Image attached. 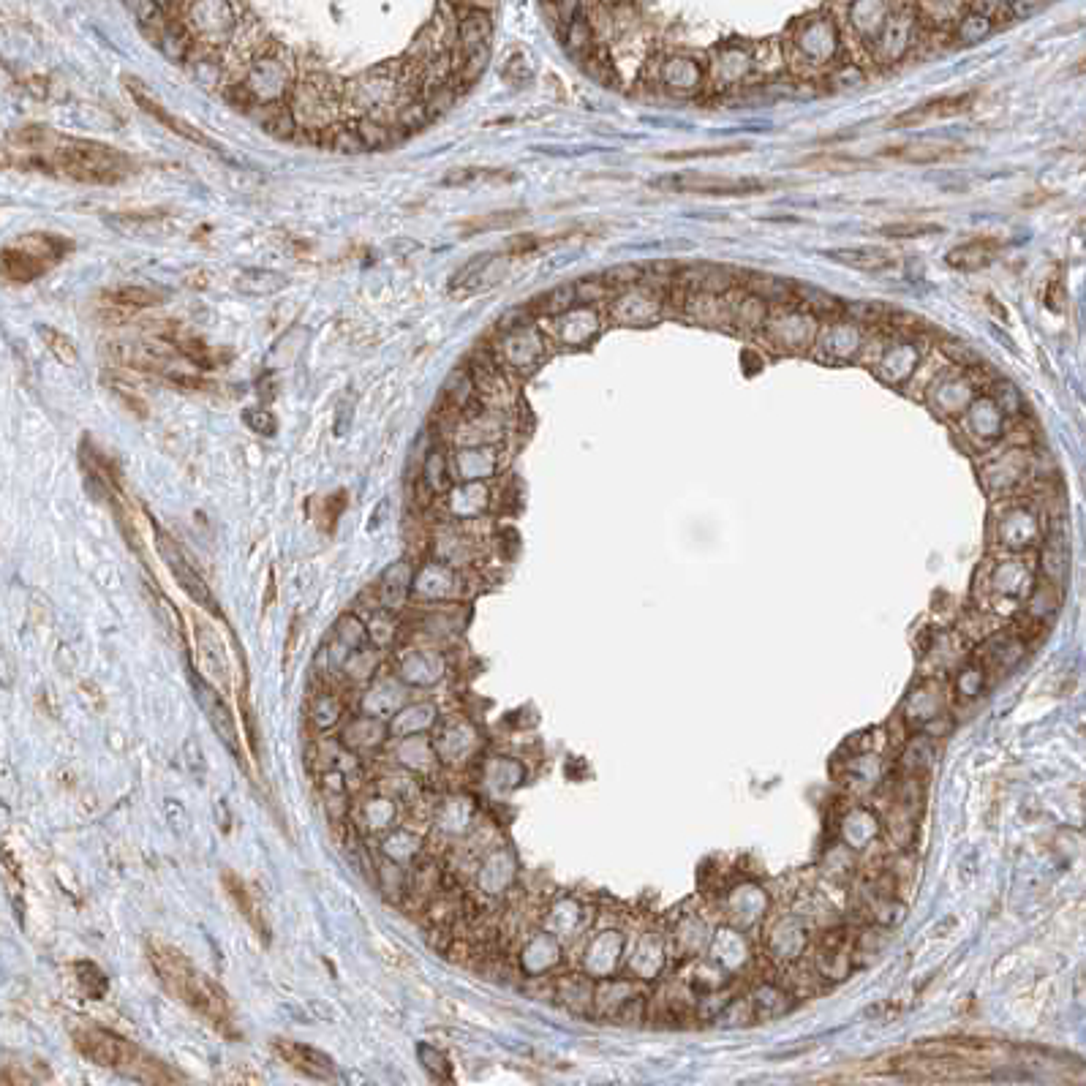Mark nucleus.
<instances>
[{"instance_id": "obj_1", "label": "nucleus", "mask_w": 1086, "mask_h": 1086, "mask_svg": "<svg viewBox=\"0 0 1086 1086\" xmlns=\"http://www.w3.org/2000/svg\"><path fill=\"white\" fill-rule=\"evenodd\" d=\"M1035 583L1038 575L1032 561H1027L1021 553H1008L980 569L975 583V607L994 621L1016 618L1024 613Z\"/></svg>"}, {"instance_id": "obj_2", "label": "nucleus", "mask_w": 1086, "mask_h": 1086, "mask_svg": "<svg viewBox=\"0 0 1086 1086\" xmlns=\"http://www.w3.org/2000/svg\"><path fill=\"white\" fill-rule=\"evenodd\" d=\"M150 961L156 967L158 978L164 980V986L175 997L183 999L188 1008H194L196 1013L210 1018L216 1027H224V1021H229V999L224 997V991L218 989L213 980L205 978L199 969L191 967L177 950L153 945Z\"/></svg>"}, {"instance_id": "obj_3", "label": "nucleus", "mask_w": 1086, "mask_h": 1086, "mask_svg": "<svg viewBox=\"0 0 1086 1086\" xmlns=\"http://www.w3.org/2000/svg\"><path fill=\"white\" fill-rule=\"evenodd\" d=\"M44 156L52 161L55 175L71 177L88 186L118 183L128 175V158L123 153L88 139L58 137Z\"/></svg>"}, {"instance_id": "obj_4", "label": "nucleus", "mask_w": 1086, "mask_h": 1086, "mask_svg": "<svg viewBox=\"0 0 1086 1086\" xmlns=\"http://www.w3.org/2000/svg\"><path fill=\"white\" fill-rule=\"evenodd\" d=\"M77 1048L98 1065L112 1067V1070H120V1073H128V1076H137L142 1081H172V1076L161 1073L164 1065H158L156 1059L147 1057L145 1051H139L134 1043H126L118 1035H109V1032H101V1029H85L82 1035H77Z\"/></svg>"}, {"instance_id": "obj_5", "label": "nucleus", "mask_w": 1086, "mask_h": 1086, "mask_svg": "<svg viewBox=\"0 0 1086 1086\" xmlns=\"http://www.w3.org/2000/svg\"><path fill=\"white\" fill-rule=\"evenodd\" d=\"M991 534H994L997 548L1005 553H1027L1046 539L1043 518L1038 509L1029 504H1008L994 518Z\"/></svg>"}, {"instance_id": "obj_6", "label": "nucleus", "mask_w": 1086, "mask_h": 1086, "mask_svg": "<svg viewBox=\"0 0 1086 1086\" xmlns=\"http://www.w3.org/2000/svg\"><path fill=\"white\" fill-rule=\"evenodd\" d=\"M156 548L158 553H161V558H164V564L169 567V572L175 575L177 586L183 588L196 605L207 607L210 613H218V602L213 599V591L207 588L202 575L191 567V561H188V556L183 553V548L177 545L175 539L169 537L167 531L156 529Z\"/></svg>"}, {"instance_id": "obj_7", "label": "nucleus", "mask_w": 1086, "mask_h": 1086, "mask_svg": "<svg viewBox=\"0 0 1086 1086\" xmlns=\"http://www.w3.org/2000/svg\"><path fill=\"white\" fill-rule=\"evenodd\" d=\"M126 88L131 90V96H134V101H137V107L142 109V112H147L150 118L158 120L161 126L169 128V131H175L177 137H183L188 139V142H194V145L199 147H207V150H216V142L213 139L207 137V134H202L199 128L194 126V123H186L183 118H177V115H172L169 109H164V104L158 101L150 90L139 82L137 77H126Z\"/></svg>"}, {"instance_id": "obj_8", "label": "nucleus", "mask_w": 1086, "mask_h": 1086, "mask_svg": "<svg viewBox=\"0 0 1086 1086\" xmlns=\"http://www.w3.org/2000/svg\"><path fill=\"white\" fill-rule=\"evenodd\" d=\"M191 684H194L196 700H199L202 711H205L207 719H210V727H213L218 738H221V744L232 752V757H237V763H243V752H240V741H237L235 716L229 711V705L221 700V695H218L213 686H207L199 676H194Z\"/></svg>"}, {"instance_id": "obj_9", "label": "nucleus", "mask_w": 1086, "mask_h": 1086, "mask_svg": "<svg viewBox=\"0 0 1086 1086\" xmlns=\"http://www.w3.org/2000/svg\"><path fill=\"white\" fill-rule=\"evenodd\" d=\"M659 186H676L673 191H695V194L711 196H746L763 194L771 191L763 180H730V177H705V175H684V177H665L659 180Z\"/></svg>"}, {"instance_id": "obj_10", "label": "nucleus", "mask_w": 1086, "mask_h": 1086, "mask_svg": "<svg viewBox=\"0 0 1086 1086\" xmlns=\"http://www.w3.org/2000/svg\"><path fill=\"white\" fill-rule=\"evenodd\" d=\"M493 349H496L501 365L512 371H531L542 360V338L526 324H518L515 330H509L499 346H493Z\"/></svg>"}, {"instance_id": "obj_11", "label": "nucleus", "mask_w": 1086, "mask_h": 1086, "mask_svg": "<svg viewBox=\"0 0 1086 1086\" xmlns=\"http://www.w3.org/2000/svg\"><path fill=\"white\" fill-rule=\"evenodd\" d=\"M275 1054L284 1059L286 1065H292L294 1070H300L305 1076L314 1078H335L338 1076V1067L324 1051L314 1046H305V1043H294V1040H275L273 1043Z\"/></svg>"}, {"instance_id": "obj_12", "label": "nucleus", "mask_w": 1086, "mask_h": 1086, "mask_svg": "<svg viewBox=\"0 0 1086 1086\" xmlns=\"http://www.w3.org/2000/svg\"><path fill=\"white\" fill-rule=\"evenodd\" d=\"M972 98H975L972 93H964V96L931 98V101L920 104V107H912V109H907V112L896 115V118H893V126H899V128L923 126V123H929V120L953 118V115H961V112H967V109L972 107Z\"/></svg>"}, {"instance_id": "obj_13", "label": "nucleus", "mask_w": 1086, "mask_h": 1086, "mask_svg": "<svg viewBox=\"0 0 1086 1086\" xmlns=\"http://www.w3.org/2000/svg\"><path fill=\"white\" fill-rule=\"evenodd\" d=\"M1029 477V460L1024 452H1008L1005 458H999L997 463H991L989 469L983 471V480L994 493H1013L1018 485H1024Z\"/></svg>"}, {"instance_id": "obj_14", "label": "nucleus", "mask_w": 1086, "mask_h": 1086, "mask_svg": "<svg viewBox=\"0 0 1086 1086\" xmlns=\"http://www.w3.org/2000/svg\"><path fill=\"white\" fill-rule=\"evenodd\" d=\"M882 156L907 161V164H945V161H959L967 156V150L959 145H945V142H920V145H904L885 150Z\"/></svg>"}, {"instance_id": "obj_15", "label": "nucleus", "mask_w": 1086, "mask_h": 1086, "mask_svg": "<svg viewBox=\"0 0 1086 1086\" xmlns=\"http://www.w3.org/2000/svg\"><path fill=\"white\" fill-rule=\"evenodd\" d=\"M999 248L1002 245L994 237H975V240H967L964 245L950 251L948 265L964 270V273H975V270H983L997 259Z\"/></svg>"}, {"instance_id": "obj_16", "label": "nucleus", "mask_w": 1086, "mask_h": 1086, "mask_svg": "<svg viewBox=\"0 0 1086 1086\" xmlns=\"http://www.w3.org/2000/svg\"><path fill=\"white\" fill-rule=\"evenodd\" d=\"M828 256L839 265L863 270V273H888V270L899 265V259L885 248H836Z\"/></svg>"}, {"instance_id": "obj_17", "label": "nucleus", "mask_w": 1086, "mask_h": 1086, "mask_svg": "<svg viewBox=\"0 0 1086 1086\" xmlns=\"http://www.w3.org/2000/svg\"><path fill=\"white\" fill-rule=\"evenodd\" d=\"M490 36H493V22H490L488 11L471 9L458 22V55L485 52L490 49Z\"/></svg>"}, {"instance_id": "obj_18", "label": "nucleus", "mask_w": 1086, "mask_h": 1086, "mask_svg": "<svg viewBox=\"0 0 1086 1086\" xmlns=\"http://www.w3.org/2000/svg\"><path fill=\"white\" fill-rule=\"evenodd\" d=\"M167 221V213L161 210H123V213H109L104 216V224L112 226L120 235H153V232H161V226Z\"/></svg>"}, {"instance_id": "obj_19", "label": "nucleus", "mask_w": 1086, "mask_h": 1086, "mask_svg": "<svg viewBox=\"0 0 1086 1086\" xmlns=\"http://www.w3.org/2000/svg\"><path fill=\"white\" fill-rule=\"evenodd\" d=\"M49 270L47 262H41L39 256H33L30 251H25L22 245H9L3 251V275L11 284H30L36 281L39 275H44Z\"/></svg>"}, {"instance_id": "obj_20", "label": "nucleus", "mask_w": 1086, "mask_h": 1086, "mask_svg": "<svg viewBox=\"0 0 1086 1086\" xmlns=\"http://www.w3.org/2000/svg\"><path fill=\"white\" fill-rule=\"evenodd\" d=\"M254 115L259 118L262 128L267 134H273L275 139H292L297 134V118H294V109L289 101H270V104H259L254 109Z\"/></svg>"}, {"instance_id": "obj_21", "label": "nucleus", "mask_w": 1086, "mask_h": 1086, "mask_svg": "<svg viewBox=\"0 0 1086 1086\" xmlns=\"http://www.w3.org/2000/svg\"><path fill=\"white\" fill-rule=\"evenodd\" d=\"M463 474V477H485V474H493L496 469V452L490 444H471V447H460L455 455H452V474Z\"/></svg>"}, {"instance_id": "obj_22", "label": "nucleus", "mask_w": 1086, "mask_h": 1086, "mask_svg": "<svg viewBox=\"0 0 1086 1086\" xmlns=\"http://www.w3.org/2000/svg\"><path fill=\"white\" fill-rule=\"evenodd\" d=\"M354 126L360 131L362 142H365L368 150H384V147H392L406 137L398 123H387V120L376 118V115H362Z\"/></svg>"}, {"instance_id": "obj_23", "label": "nucleus", "mask_w": 1086, "mask_h": 1086, "mask_svg": "<svg viewBox=\"0 0 1086 1086\" xmlns=\"http://www.w3.org/2000/svg\"><path fill=\"white\" fill-rule=\"evenodd\" d=\"M104 300L112 308H118L123 314H131V311H145V308H156V305L164 303V297L153 289H145V286H118V289H109L104 294Z\"/></svg>"}, {"instance_id": "obj_24", "label": "nucleus", "mask_w": 1086, "mask_h": 1086, "mask_svg": "<svg viewBox=\"0 0 1086 1086\" xmlns=\"http://www.w3.org/2000/svg\"><path fill=\"white\" fill-rule=\"evenodd\" d=\"M237 292L248 294V297H270V294H278L281 289L289 286V278H284L281 273H273V270H245V273L237 275Z\"/></svg>"}, {"instance_id": "obj_25", "label": "nucleus", "mask_w": 1086, "mask_h": 1086, "mask_svg": "<svg viewBox=\"0 0 1086 1086\" xmlns=\"http://www.w3.org/2000/svg\"><path fill=\"white\" fill-rule=\"evenodd\" d=\"M17 245H22V248H25V251H30L33 256H39L41 262H47L49 267L55 265V262H60V259L66 256V251H71L69 240H63V237H55V235H47V232L22 237Z\"/></svg>"}, {"instance_id": "obj_26", "label": "nucleus", "mask_w": 1086, "mask_h": 1086, "mask_svg": "<svg viewBox=\"0 0 1086 1086\" xmlns=\"http://www.w3.org/2000/svg\"><path fill=\"white\" fill-rule=\"evenodd\" d=\"M224 885H226V891H229V896H232V901H235L237 907H240V912H243V918L254 926L256 931H262V934H267V926H265V918H262V910L256 907V896L248 888H245V882L243 880H235L232 874H224Z\"/></svg>"}, {"instance_id": "obj_27", "label": "nucleus", "mask_w": 1086, "mask_h": 1086, "mask_svg": "<svg viewBox=\"0 0 1086 1086\" xmlns=\"http://www.w3.org/2000/svg\"><path fill=\"white\" fill-rule=\"evenodd\" d=\"M526 213L523 210H496V213H488V216L469 218L460 224V232L463 235H482V232H499V229H509L518 221H523Z\"/></svg>"}, {"instance_id": "obj_28", "label": "nucleus", "mask_w": 1086, "mask_h": 1086, "mask_svg": "<svg viewBox=\"0 0 1086 1086\" xmlns=\"http://www.w3.org/2000/svg\"><path fill=\"white\" fill-rule=\"evenodd\" d=\"M395 120L401 131L409 137V134H417L422 128H428L433 123V115L428 104L422 98H411V101H401L398 109H395Z\"/></svg>"}, {"instance_id": "obj_29", "label": "nucleus", "mask_w": 1086, "mask_h": 1086, "mask_svg": "<svg viewBox=\"0 0 1086 1086\" xmlns=\"http://www.w3.org/2000/svg\"><path fill=\"white\" fill-rule=\"evenodd\" d=\"M322 139H327V145L338 150V153H346V156H357V153L368 150L357 126H349V123H333L330 128H324Z\"/></svg>"}, {"instance_id": "obj_30", "label": "nucleus", "mask_w": 1086, "mask_h": 1086, "mask_svg": "<svg viewBox=\"0 0 1086 1086\" xmlns=\"http://www.w3.org/2000/svg\"><path fill=\"white\" fill-rule=\"evenodd\" d=\"M39 335L55 360L63 362V365H77L79 352L77 343L71 341V335H66L63 330H55V327H49V324H39Z\"/></svg>"}, {"instance_id": "obj_31", "label": "nucleus", "mask_w": 1086, "mask_h": 1086, "mask_svg": "<svg viewBox=\"0 0 1086 1086\" xmlns=\"http://www.w3.org/2000/svg\"><path fill=\"white\" fill-rule=\"evenodd\" d=\"M490 180H515V175L512 172H493V169H485V167H458V169H450L447 175H444V186H455V188H463V186H474V183H490Z\"/></svg>"}, {"instance_id": "obj_32", "label": "nucleus", "mask_w": 1086, "mask_h": 1086, "mask_svg": "<svg viewBox=\"0 0 1086 1086\" xmlns=\"http://www.w3.org/2000/svg\"><path fill=\"white\" fill-rule=\"evenodd\" d=\"M594 316L588 314V311H575V314H567L564 319H561V330H558V335H561V341L564 343H586L591 335H594V322H591Z\"/></svg>"}, {"instance_id": "obj_33", "label": "nucleus", "mask_w": 1086, "mask_h": 1086, "mask_svg": "<svg viewBox=\"0 0 1086 1086\" xmlns=\"http://www.w3.org/2000/svg\"><path fill=\"white\" fill-rule=\"evenodd\" d=\"M945 232L940 224H926V221H896V224L880 226V235L896 237V240H910V237H929Z\"/></svg>"}, {"instance_id": "obj_34", "label": "nucleus", "mask_w": 1086, "mask_h": 1086, "mask_svg": "<svg viewBox=\"0 0 1086 1086\" xmlns=\"http://www.w3.org/2000/svg\"><path fill=\"white\" fill-rule=\"evenodd\" d=\"M749 145H719V147H697V150H676V153H662V161H695V158H724L746 153Z\"/></svg>"}, {"instance_id": "obj_35", "label": "nucleus", "mask_w": 1086, "mask_h": 1086, "mask_svg": "<svg viewBox=\"0 0 1086 1086\" xmlns=\"http://www.w3.org/2000/svg\"><path fill=\"white\" fill-rule=\"evenodd\" d=\"M425 480L431 490H447L452 482V463L441 450L431 452V458L425 463Z\"/></svg>"}, {"instance_id": "obj_36", "label": "nucleus", "mask_w": 1086, "mask_h": 1086, "mask_svg": "<svg viewBox=\"0 0 1086 1086\" xmlns=\"http://www.w3.org/2000/svg\"><path fill=\"white\" fill-rule=\"evenodd\" d=\"M245 428H251L259 436H275V428H278V420H275L273 411L262 409V406H254V409L243 411Z\"/></svg>"}, {"instance_id": "obj_37", "label": "nucleus", "mask_w": 1086, "mask_h": 1086, "mask_svg": "<svg viewBox=\"0 0 1086 1086\" xmlns=\"http://www.w3.org/2000/svg\"><path fill=\"white\" fill-rule=\"evenodd\" d=\"M754 294L760 297V300H765V297H776V300H787L790 297V292H793V284H787V281H779V278H773V275H763V278H757L752 284Z\"/></svg>"}, {"instance_id": "obj_38", "label": "nucleus", "mask_w": 1086, "mask_h": 1086, "mask_svg": "<svg viewBox=\"0 0 1086 1086\" xmlns=\"http://www.w3.org/2000/svg\"><path fill=\"white\" fill-rule=\"evenodd\" d=\"M545 245V240L537 235H529V232H523V235H512L507 240V245H504V251H507L509 256H523V254H534L537 248H542Z\"/></svg>"}, {"instance_id": "obj_39", "label": "nucleus", "mask_w": 1086, "mask_h": 1086, "mask_svg": "<svg viewBox=\"0 0 1086 1086\" xmlns=\"http://www.w3.org/2000/svg\"><path fill=\"white\" fill-rule=\"evenodd\" d=\"M420 1059H422V1065L428 1067V1073H431L433 1078H439V1081H450V1062L441 1057L439 1051H433V1057H431V1048L420 1046Z\"/></svg>"}, {"instance_id": "obj_40", "label": "nucleus", "mask_w": 1086, "mask_h": 1086, "mask_svg": "<svg viewBox=\"0 0 1086 1086\" xmlns=\"http://www.w3.org/2000/svg\"><path fill=\"white\" fill-rule=\"evenodd\" d=\"M1046 305L1051 311H1062V308H1065V286H1062V281H1051V284H1048Z\"/></svg>"}, {"instance_id": "obj_41", "label": "nucleus", "mask_w": 1086, "mask_h": 1086, "mask_svg": "<svg viewBox=\"0 0 1086 1086\" xmlns=\"http://www.w3.org/2000/svg\"><path fill=\"white\" fill-rule=\"evenodd\" d=\"M471 3V9H480V11H488L496 0H469Z\"/></svg>"}]
</instances>
